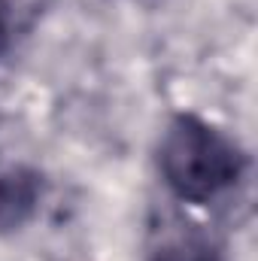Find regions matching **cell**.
I'll return each instance as SVG.
<instances>
[{"instance_id": "obj_1", "label": "cell", "mask_w": 258, "mask_h": 261, "mask_svg": "<svg viewBox=\"0 0 258 261\" xmlns=\"http://www.w3.org/2000/svg\"><path fill=\"white\" fill-rule=\"evenodd\" d=\"M158 173L186 203H210L246 173V152L213 122L179 113L158 140Z\"/></svg>"}, {"instance_id": "obj_2", "label": "cell", "mask_w": 258, "mask_h": 261, "mask_svg": "<svg viewBox=\"0 0 258 261\" xmlns=\"http://www.w3.org/2000/svg\"><path fill=\"white\" fill-rule=\"evenodd\" d=\"M43 200V176L28 164L0 158V231H18L28 225Z\"/></svg>"}, {"instance_id": "obj_3", "label": "cell", "mask_w": 258, "mask_h": 261, "mask_svg": "<svg viewBox=\"0 0 258 261\" xmlns=\"http://www.w3.org/2000/svg\"><path fill=\"white\" fill-rule=\"evenodd\" d=\"M149 261H225V255L207 237H176L155 249Z\"/></svg>"}, {"instance_id": "obj_4", "label": "cell", "mask_w": 258, "mask_h": 261, "mask_svg": "<svg viewBox=\"0 0 258 261\" xmlns=\"http://www.w3.org/2000/svg\"><path fill=\"white\" fill-rule=\"evenodd\" d=\"M6 46H9V12L0 3V55L6 52Z\"/></svg>"}]
</instances>
